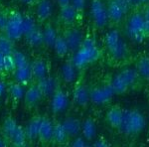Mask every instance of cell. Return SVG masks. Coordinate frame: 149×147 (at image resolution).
<instances>
[{
	"mask_svg": "<svg viewBox=\"0 0 149 147\" xmlns=\"http://www.w3.org/2000/svg\"><path fill=\"white\" fill-rule=\"evenodd\" d=\"M146 126V118L138 109H124L123 118L118 130L127 136L137 135Z\"/></svg>",
	"mask_w": 149,
	"mask_h": 147,
	"instance_id": "1",
	"label": "cell"
},
{
	"mask_svg": "<svg viewBox=\"0 0 149 147\" xmlns=\"http://www.w3.org/2000/svg\"><path fill=\"white\" fill-rule=\"evenodd\" d=\"M104 43L109 55L116 61L123 60L128 56V45L122 38L120 32L116 29H112L107 33Z\"/></svg>",
	"mask_w": 149,
	"mask_h": 147,
	"instance_id": "2",
	"label": "cell"
},
{
	"mask_svg": "<svg viewBox=\"0 0 149 147\" xmlns=\"http://www.w3.org/2000/svg\"><path fill=\"white\" fill-rule=\"evenodd\" d=\"M102 53L97 46L88 47V46H81L80 49L72 54V62L79 70L85 69L93 63L100 60Z\"/></svg>",
	"mask_w": 149,
	"mask_h": 147,
	"instance_id": "3",
	"label": "cell"
},
{
	"mask_svg": "<svg viewBox=\"0 0 149 147\" xmlns=\"http://www.w3.org/2000/svg\"><path fill=\"white\" fill-rule=\"evenodd\" d=\"M14 42H17L23 37L22 29V14L16 10L7 12V23L2 31Z\"/></svg>",
	"mask_w": 149,
	"mask_h": 147,
	"instance_id": "4",
	"label": "cell"
},
{
	"mask_svg": "<svg viewBox=\"0 0 149 147\" xmlns=\"http://www.w3.org/2000/svg\"><path fill=\"white\" fill-rule=\"evenodd\" d=\"M91 18L93 25L97 28H104L109 22V16L107 12V5L102 0H93L91 3Z\"/></svg>",
	"mask_w": 149,
	"mask_h": 147,
	"instance_id": "5",
	"label": "cell"
},
{
	"mask_svg": "<svg viewBox=\"0 0 149 147\" xmlns=\"http://www.w3.org/2000/svg\"><path fill=\"white\" fill-rule=\"evenodd\" d=\"M114 95L115 93L109 83L91 88V102L95 105H107Z\"/></svg>",
	"mask_w": 149,
	"mask_h": 147,
	"instance_id": "6",
	"label": "cell"
},
{
	"mask_svg": "<svg viewBox=\"0 0 149 147\" xmlns=\"http://www.w3.org/2000/svg\"><path fill=\"white\" fill-rule=\"evenodd\" d=\"M44 98L42 91H41L39 86L36 82H33L31 85L27 86L23 96V105L26 111H31L35 107H37Z\"/></svg>",
	"mask_w": 149,
	"mask_h": 147,
	"instance_id": "7",
	"label": "cell"
},
{
	"mask_svg": "<svg viewBox=\"0 0 149 147\" xmlns=\"http://www.w3.org/2000/svg\"><path fill=\"white\" fill-rule=\"evenodd\" d=\"M24 88L25 86L14 79L6 84V100L12 109L15 110L20 105L21 100H23L24 93H25Z\"/></svg>",
	"mask_w": 149,
	"mask_h": 147,
	"instance_id": "8",
	"label": "cell"
},
{
	"mask_svg": "<svg viewBox=\"0 0 149 147\" xmlns=\"http://www.w3.org/2000/svg\"><path fill=\"white\" fill-rule=\"evenodd\" d=\"M129 8L130 5L127 0H110L107 4L109 21L113 23H119L123 20Z\"/></svg>",
	"mask_w": 149,
	"mask_h": 147,
	"instance_id": "9",
	"label": "cell"
},
{
	"mask_svg": "<svg viewBox=\"0 0 149 147\" xmlns=\"http://www.w3.org/2000/svg\"><path fill=\"white\" fill-rule=\"evenodd\" d=\"M62 35L64 36L65 40H66L67 44L69 46L71 54H73L78 49H80L81 44H83L84 38H85L83 31L80 28L76 27V26L66 28V30L64 31Z\"/></svg>",
	"mask_w": 149,
	"mask_h": 147,
	"instance_id": "10",
	"label": "cell"
},
{
	"mask_svg": "<svg viewBox=\"0 0 149 147\" xmlns=\"http://www.w3.org/2000/svg\"><path fill=\"white\" fill-rule=\"evenodd\" d=\"M51 110L54 114L64 112L69 105V95L62 88H58L57 91L51 96Z\"/></svg>",
	"mask_w": 149,
	"mask_h": 147,
	"instance_id": "11",
	"label": "cell"
},
{
	"mask_svg": "<svg viewBox=\"0 0 149 147\" xmlns=\"http://www.w3.org/2000/svg\"><path fill=\"white\" fill-rule=\"evenodd\" d=\"M53 130H54V121H52L48 116H43L41 120L37 140L41 145L46 146L52 144Z\"/></svg>",
	"mask_w": 149,
	"mask_h": 147,
	"instance_id": "12",
	"label": "cell"
},
{
	"mask_svg": "<svg viewBox=\"0 0 149 147\" xmlns=\"http://www.w3.org/2000/svg\"><path fill=\"white\" fill-rule=\"evenodd\" d=\"M73 100L80 107H86L91 102V88L84 83H77L73 91Z\"/></svg>",
	"mask_w": 149,
	"mask_h": 147,
	"instance_id": "13",
	"label": "cell"
},
{
	"mask_svg": "<svg viewBox=\"0 0 149 147\" xmlns=\"http://www.w3.org/2000/svg\"><path fill=\"white\" fill-rule=\"evenodd\" d=\"M80 14L77 12L76 9L74 8L72 4L64 7H61L59 11V21L62 25H64L66 28L68 27H73L76 25L77 21L79 20Z\"/></svg>",
	"mask_w": 149,
	"mask_h": 147,
	"instance_id": "14",
	"label": "cell"
},
{
	"mask_svg": "<svg viewBox=\"0 0 149 147\" xmlns=\"http://www.w3.org/2000/svg\"><path fill=\"white\" fill-rule=\"evenodd\" d=\"M31 71H32L34 82H38L40 79L49 76V65L46 59L42 57H37L30 63Z\"/></svg>",
	"mask_w": 149,
	"mask_h": 147,
	"instance_id": "15",
	"label": "cell"
},
{
	"mask_svg": "<svg viewBox=\"0 0 149 147\" xmlns=\"http://www.w3.org/2000/svg\"><path fill=\"white\" fill-rule=\"evenodd\" d=\"M144 23H145V17H144L143 14L139 13V12L133 13L126 22L127 35L129 37H132L137 33H142Z\"/></svg>",
	"mask_w": 149,
	"mask_h": 147,
	"instance_id": "16",
	"label": "cell"
},
{
	"mask_svg": "<svg viewBox=\"0 0 149 147\" xmlns=\"http://www.w3.org/2000/svg\"><path fill=\"white\" fill-rule=\"evenodd\" d=\"M53 13V4L51 0H39L35 7V18L37 22L46 23Z\"/></svg>",
	"mask_w": 149,
	"mask_h": 147,
	"instance_id": "17",
	"label": "cell"
},
{
	"mask_svg": "<svg viewBox=\"0 0 149 147\" xmlns=\"http://www.w3.org/2000/svg\"><path fill=\"white\" fill-rule=\"evenodd\" d=\"M42 115L36 114L32 116L29 121L27 122L25 128L26 137H27V141L32 143L38 140V133H39V128L41 124V120H42Z\"/></svg>",
	"mask_w": 149,
	"mask_h": 147,
	"instance_id": "18",
	"label": "cell"
},
{
	"mask_svg": "<svg viewBox=\"0 0 149 147\" xmlns=\"http://www.w3.org/2000/svg\"><path fill=\"white\" fill-rule=\"evenodd\" d=\"M11 75L13 76L14 81H16L24 86H28L34 82L30 65L25 67H20V68H15Z\"/></svg>",
	"mask_w": 149,
	"mask_h": 147,
	"instance_id": "19",
	"label": "cell"
},
{
	"mask_svg": "<svg viewBox=\"0 0 149 147\" xmlns=\"http://www.w3.org/2000/svg\"><path fill=\"white\" fill-rule=\"evenodd\" d=\"M124 109L119 105H113L105 113V120L110 127L118 130L123 118Z\"/></svg>",
	"mask_w": 149,
	"mask_h": 147,
	"instance_id": "20",
	"label": "cell"
},
{
	"mask_svg": "<svg viewBox=\"0 0 149 147\" xmlns=\"http://www.w3.org/2000/svg\"><path fill=\"white\" fill-rule=\"evenodd\" d=\"M79 69L74 66V64L70 59L65 62L60 71V77L65 84H73L78 78Z\"/></svg>",
	"mask_w": 149,
	"mask_h": 147,
	"instance_id": "21",
	"label": "cell"
},
{
	"mask_svg": "<svg viewBox=\"0 0 149 147\" xmlns=\"http://www.w3.org/2000/svg\"><path fill=\"white\" fill-rule=\"evenodd\" d=\"M18 125L19 124H17L16 119L11 114L7 115L4 118L3 122H2L1 127H0V135L5 140H7V142L9 143V146H10V139L12 138L13 134L15 133Z\"/></svg>",
	"mask_w": 149,
	"mask_h": 147,
	"instance_id": "22",
	"label": "cell"
},
{
	"mask_svg": "<svg viewBox=\"0 0 149 147\" xmlns=\"http://www.w3.org/2000/svg\"><path fill=\"white\" fill-rule=\"evenodd\" d=\"M39 86L41 91H42L44 98H49L52 96L53 93L57 91L58 88H60L59 86V81L51 76H47L46 78L40 79V81L36 82Z\"/></svg>",
	"mask_w": 149,
	"mask_h": 147,
	"instance_id": "23",
	"label": "cell"
},
{
	"mask_svg": "<svg viewBox=\"0 0 149 147\" xmlns=\"http://www.w3.org/2000/svg\"><path fill=\"white\" fill-rule=\"evenodd\" d=\"M70 137L65 129L62 121H54V130H53V138L52 144L53 145H65L68 143Z\"/></svg>",
	"mask_w": 149,
	"mask_h": 147,
	"instance_id": "24",
	"label": "cell"
},
{
	"mask_svg": "<svg viewBox=\"0 0 149 147\" xmlns=\"http://www.w3.org/2000/svg\"><path fill=\"white\" fill-rule=\"evenodd\" d=\"M62 123H63L70 139L74 138V137L80 135V133H81V121L77 117L69 116L65 118L62 121Z\"/></svg>",
	"mask_w": 149,
	"mask_h": 147,
	"instance_id": "25",
	"label": "cell"
},
{
	"mask_svg": "<svg viewBox=\"0 0 149 147\" xmlns=\"http://www.w3.org/2000/svg\"><path fill=\"white\" fill-rule=\"evenodd\" d=\"M25 43L32 49H39L44 46V37H43V29L37 27L27 35L24 36Z\"/></svg>",
	"mask_w": 149,
	"mask_h": 147,
	"instance_id": "26",
	"label": "cell"
},
{
	"mask_svg": "<svg viewBox=\"0 0 149 147\" xmlns=\"http://www.w3.org/2000/svg\"><path fill=\"white\" fill-rule=\"evenodd\" d=\"M97 132V126L95 120L92 117H88L81 122V135L86 141H93L95 139Z\"/></svg>",
	"mask_w": 149,
	"mask_h": 147,
	"instance_id": "27",
	"label": "cell"
},
{
	"mask_svg": "<svg viewBox=\"0 0 149 147\" xmlns=\"http://www.w3.org/2000/svg\"><path fill=\"white\" fill-rule=\"evenodd\" d=\"M58 33L56 31V28L52 25L51 23L45 24L43 28V37H44V47H47L49 49H53L58 37Z\"/></svg>",
	"mask_w": 149,
	"mask_h": 147,
	"instance_id": "28",
	"label": "cell"
},
{
	"mask_svg": "<svg viewBox=\"0 0 149 147\" xmlns=\"http://www.w3.org/2000/svg\"><path fill=\"white\" fill-rule=\"evenodd\" d=\"M55 54L58 58L60 59H64L65 57H67L69 54H71L70 52V48L68 44H67L66 40H65L63 35H58L56 41H55L54 47H53Z\"/></svg>",
	"mask_w": 149,
	"mask_h": 147,
	"instance_id": "29",
	"label": "cell"
},
{
	"mask_svg": "<svg viewBox=\"0 0 149 147\" xmlns=\"http://www.w3.org/2000/svg\"><path fill=\"white\" fill-rule=\"evenodd\" d=\"M109 85L111 86L114 93L117 95H124V93H127V91L130 88L128 86V85H127L125 82L122 79V78L120 77V75L119 74H116L112 77L111 79H110V82H109Z\"/></svg>",
	"mask_w": 149,
	"mask_h": 147,
	"instance_id": "30",
	"label": "cell"
},
{
	"mask_svg": "<svg viewBox=\"0 0 149 147\" xmlns=\"http://www.w3.org/2000/svg\"><path fill=\"white\" fill-rule=\"evenodd\" d=\"M15 50V42L7 36L5 33L0 32V54L2 56L11 55Z\"/></svg>",
	"mask_w": 149,
	"mask_h": 147,
	"instance_id": "31",
	"label": "cell"
},
{
	"mask_svg": "<svg viewBox=\"0 0 149 147\" xmlns=\"http://www.w3.org/2000/svg\"><path fill=\"white\" fill-rule=\"evenodd\" d=\"M120 75V77L122 78L124 82L128 85L129 88H131L132 86H134L136 83H137L138 79L140 78V76H139L137 70L135 68H125L123 69L121 72H119L118 73Z\"/></svg>",
	"mask_w": 149,
	"mask_h": 147,
	"instance_id": "32",
	"label": "cell"
},
{
	"mask_svg": "<svg viewBox=\"0 0 149 147\" xmlns=\"http://www.w3.org/2000/svg\"><path fill=\"white\" fill-rule=\"evenodd\" d=\"M28 143L27 137H26L25 128L21 125H18L15 133L13 134L12 138L10 139V146L14 147H22L26 146Z\"/></svg>",
	"mask_w": 149,
	"mask_h": 147,
	"instance_id": "33",
	"label": "cell"
},
{
	"mask_svg": "<svg viewBox=\"0 0 149 147\" xmlns=\"http://www.w3.org/2000/svg\"><path fill=\"white\" fill-rule=\"evenodd\" d=\"M135 69L137 70L140 78L149 79V56H142L136 63Z\"/></svg>",
	"mask_w": 149,
	"mask_h": 147,
	"instance_id": "34",
	"label": "cell"
},
{
	"mask_svg": "<svg viewBox=\"0 0 149 147\" xmlns=\"http://www.w3.org/2000/svg\"><path fill=\"white\" fill-rule=\"evenodd\" d=\"M37 27H38V22L35 17H33L32 15H30L28 13L22 14V29H23L24 36L27 35L28 33H30L31 31H33Z\"/></svg>",
	"mask_w": 149,
	"mask_h": 147,
	"instance_id": "35",
	"label": "cell"
},
{
	"mask_svg": "<svg viewBox=\"0 0 149 147\" xmlns=\"http://www.w3.org/2000/svg\"><path fill=\"white\" fill-rule=\"evenodd\" d=\"M15 62L12 57V55L2 56L0 61V75L1 74H12V72L15 70Z\"/></svg>",
	"mask_w": 149,
	"mask_h": 147,
	"instance_id": "36",
	"label": "cell"
},
{
	"mask_svg": "<svg viewBox=\"0 0 149 147\" xmlns=\"http://www.w3.org/2000/svg\"><path fill=\"white\" fill-rule=\"evenodd\" d=\"M11 55L14 59V62H15L16 68H20V67H25V66L30 65V62H29V60L27 59V57H26L21 51H19V50L15 49Z\"/></svg>",
	"mask_w": 149,
	"mask_h": 147,
	"instance_id": "37",
	"label": "cell"
},
{
	"mask_svg": "<svg viewBox=\"0 0 149 147\" xmlns=\"http://www.w3.org/2000/svg\"><path fill=\"white\" fill-rule=\"evenodd\" d=\"M71 4L73 7L77 10L80 15H83L84 12L86 10V0H72Z\"/></svg>",
	"mask_w": 149,
	"mask_h": 147,
	"instance_id": "38",
	"label": "cell"
},
{
	"mask_svg": "<svg viewBox=\"0 0 149 147\" xmlns=\"http://www.w3.org/2000/svg\"><path fill=\"white\" fill-rule=\"evenodd\" d=\"M73 139H74V140L71 143L72 146L84 147V146L88 145V144H86V140L85 137H84L83 135H81V136H77V137H74V138H73Z\"/></svg>",
	"mask_w": 149,
	"mask_h": 147,
	"instance_id": "39",
	"label": "cell"
},
{
	"mask_svg": "<svg viewBox=\"0 0 149 147\" xmlns=\"http://www.w3.org/2000/svg\"><path fill=\"white\" fill-rule=\"evenodd\" d=\"M7 23V12L0 11V32L4 30Z\"/></svg>",
	"mask_w": 149,
	"mask_h": 147,
	"instance_id": "40",
	"label": "cell"
},
{
	"mask_svg": "<svg viewBox=\"0 0 149 147\" xmlns=\"http://www.w3.org/2000/svg\"><path fill=\"white\" fill-rule=\"evenodd\" d=\"M93 146H97V147H105V146H109V143L107 141V139H104L103 137L95 140V142L93 143Z\"/></svg>",
	"mask_w": 149,
	"mask_h": 147,
	"instance_id": "41",
	"label": "cell"
},
{
	"mask_svg": "<svg viewBox=\"0 0 149 147\" xmlns=\"http://www.w3.org/2000/svg\"><path fill=\"white\" fill-rule=\"evenodd\" d=\"M132 41H134L135 43H142L144 40L146 39V37H145V35L143 34V32L142 33H137V34H135V35H133L132 37H130Z\"/></svg>",
	"mask_w": 149,
	"mask_h": 147,
	"instance_id": "42",
	"label": "cell"
},
{
	"mask_svg": "<svg viewBox=\"0 0 149 147\" xmlns=\"http://www.w3.org/2000/svg\"><path fill=\"white\" fill-rule=\"evenodd\" d=\"M130 6H140L149 3V0H127Z\"/></svg>",
	"mask_w": 149,
	"mask_h": 147,
	"instance_id": "43",
	"label": "cell"
},
{
	"mask_svg": "<svg viewBox=\"0 0 149 147\" xmlns=\"http://www.w3.org/2000/svg\"><path fill=\"white\" fill-rule=\"evenodd\" d=\"M19 1L28 7H36L38 2H39V0H19Z\"/></svg>",
	"mask_w": 149,
	"mask_h": 147,
	"instance_id": "44",
	"label": "cell"
},
{
	"mask_svg": "<svg viewBox=\"0 0 149 147\" xmlns=\"http://www.w3.org/2000/svg\"><path fill=\"white\" fill-rule=\"evenodd\" d=\"M143 34L145 35L146 38L149 37V20L145 19V23H144V27H143Z\"/></svg>",
	"mask_w": 149,
	"mask_h": 147,
	"instance_id": "45",
	"label": "cell"
},
{
	"mask_svg": "<svg viewBox=\"0 0 149 147\" xmlns=\"http://www.w3.org/2000/svg\"><path fill=\"white\" fill-rule=\"evenodd\" d=\"M71 1L72 0H57V3L59 7H64V6H67V5H70L71 4Z\"/></svg>",
	"mask_w": 149,
	"mask_h": 147,
	"instance_id": "46",
	"label": "cell"
},
{
	"mask_svg": "<svg viewBox=\"0 0 149 147\" xmlns=\"http://www.w3.org/2000/svg\"><path fill=\"white\" fill-rule=\"evenodd\" d=\"M6 84L7 83H4V82L0 81V98H1L2 95L6 91Z\"/></svg>",
	"mask_w": 149,
	"mask_h": 147,
	"instance_id": "47",
	"label": "cell"
},
{
	"mask_svg": "<svg viewBox=\"0 0 149 147\" xmlns=\"http://www.w3.org/2000/svg\"><path fill=\"white\" fill-rule=\"evenodd\" d=\"M0 146H9V143L7 142V140H5L1 135H0Z\"/></svg>",
	"mask_w": 149,
	"mask_h": 147,
	"instance_id": "48",
	"label": "cell"
},
{
	"mask_svg": "<svg viewBox=\"0 0 149 147\" xmlns=\"http://www.w3.org/2000/svg\"><path fill=\"white\" fill-rule=\"evenodd\" d=\"M143 15H144V17H145L146 20H149V5L147 6V8H146L145 12L143 13Z\"/></svg>",
	"mask_w": 149,
	"mask_h": 147,
	"instance_id": "49",
	"label": "cell"
},
{
	"mask_svg": "<svg viewBox=\"0 0 149 147\" xmlns=\"http://www.w3.org/2000/svg\"><path fill=\"white\" fill-rule=\"evenodd\" d=\"M1 58H2V55L0 54V61H1Z\"/></svg>",
	"mask_w": 149,
	"mask_h": 147,
	"instance_id": "50",
	"label": "cell"
},
{
	"mask_svg": "<svg viewBox=\"0 0 149 147\" xmlns=\"http://www.w3.org/2000/svg\"><path fill=\"white\" fill-rule=\"evenodd\" d=\"M0 107H1V98H0Z\"/></svg>",
	"mask_w": 149,
	"mask_h": 147,
	"instance_id": "51",
	"label": "cell"
},
{
	"mask_svg": "<svg viewBox=\"0 0 149 147\" xmlns=\"http://www.w3.org/2000/svg\"><path fill=\"white\" fill-rule=\"evenodd\" d=\"M148 134H149V126H148Z\"/></svg>",
	"mask_w": 149,
	"mask_h": 147,
	"instance_id": "52",
	"label": "cell"
}]
</instances>
